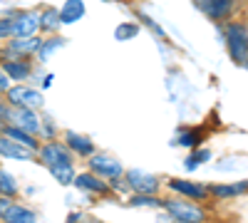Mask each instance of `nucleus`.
Listing matches in <instances>:
<instances>
[{
	"label": "nucleus",
	"instance_id": "obj_1",
	"mask_svg": "<svg viewBox=\"0 0 248 223\" xmlns=\"http://www.w3.org/2000/svg\"><path fill=\"white\" fill-rule=\"evenodd\" d=\"M221 30H223V43H226V52H229L231 62L236 67H243L248 57V20L243 15L231 17L221 25Z\"/></svg>",
	"mask_w": 248,
	"mask_h": 223
},
{
	"label": "nucleus",
	"instance_id": "obj_2",
	"mask_svg": "<svg viewBox=\"0 0 248 223\" xmlns=\"http://www.w3.org/2000/svg\"><path fill=\"white\" fill-rule=\"evenodd\" d=\"M164 211L169 213L171 221H181V223H199V221H206L209 213L201 208L199 201H191V198H174V196H164Z\"/></svg>",
	"mask_w": 248,
	"mask_h": 223
},
{
	"label": "nucleus",
	"instance_id": "obj_3",
	"mask_svg": "<svg viewBox=\"0 0 248 223\" xmlns=\"http://www.w3.org/2000/svg\"><path fill=\"white\" fill-rule=\"evenodd\" d=\"M248 0H194V5L216 25H223L226 20L238 17Z\"/></svg>",
	"mask_w": 248,
	"mask_h": 223
},
{
	"label": "nucleus",
	"instance_id": "obj_4",
	"mask_svg": "<svg viewBox=\"0 0 248 223\" xmlns=\"http://www.w3.org/2000/svg\"><path fill=\"white\" fill-rule=\"evenodd\" d=\"M75 159H77V156L70 151V147L65 144V141H60V136L43 141V144H40V149H37V161H40L45 169H47V166H55V164H75Z\"/></svg>",
	"mask_w": 248,
	"mask_h": 223
},
{
	"label": "nucleus",
	"instance_id": "obj_5",
	"mask_svg": "<svg viewBox=\"0 0 248 223\" xmlns=\"http://www.w3.org/2000/svg\"><path fill=\"white\" fill-rule=\"evenodd\" d=\"M40 45H43V37L30 35V37H8L5 45L0 47V59H17V57H35Z\"/></svg>",
	"mask_w": 248,
	"mask_h": 223
},
{
	"label": "nucleus",
	"instance_id": "obj_6",
	"mask_svg": "<svg viewBox=\"0 0 248 223\" xmlns=\"http://www.w3.org/2000/svg\"><path fill=\"white\" fill-rule=\"evenodd\" d=\"M5 99L13 107H30V109H43V104H45V94L35 87L23 85V82H13L10 89L5 92Z\"/></svg>",
	"mask_w": 248,
	"mask_h": 223
},
{
	"label": "nucleus",
	"instance_id": "obj_7",
	"mask_svg": "<svg viewBox=\"0 0 248 223\" xmlns=\"http://www.w3.org/2000/svg\"><path fill=\"white\" fill-rule=\"evenodd\" d=\"M124 181L132 193H159L164 181L149 171H141V169H127L124 171Z\"/></svg>",
	"mask_w": 248,
	"mask_h": 223
},
{
	"label": "nucleus",
	"instance_id": "obj_8",
	"mask_svg": "<svg viewBox=\"0 0 248 223\" xmlns=\"http://www.w3.org/2000/svg\"><path fill=\"white\" fill-rule=\"evenodd\" d=\"M167 186L171 193H179L184 198H191V201H199V204H206L211 201V191L209 186L199 184V181H186V178H167Z\"/></svg>",
	"mask_w": 248,
	"mask_h": 223
},
{
	"label": "nucleus",
	"instance_id": "obj_9",
	"mask_svg": "<svg viewBox=\"0 0 248 223\" xmlns=\"http://www.w3.org/2000/svg\"><path fill=\"white\" fill-rule=\"evenodd\" d=\"M87 166H90V171L99 174L102 178H117V176H124V171H127L117 156L102 154V151H94L92 156H87Z\"/></svg>",
	"mask_w": 248,
	"mask_h": 223
},
{
	"label": "nucleus",
	"instance_id": "obj_10",
	"mask_svg": "<svg viewBox=\"0 0 248 223\" xmlns=\"http://www.w3.org/2000/svg\"><path fill=\"white\" fill-rule=\"evenodd\" d=\"M79 191H85V193H92V196H102V198H109L112 196V189H109V181L107 178H102L99 174L94 171H82L75 176V184Z\"/></svg>",
	"mask_w": 248,
	"mask_h": 223
},
{
	"label": "nucleus",
	"instance_id": "obj_11",
	"mask_svg": "<svg viewBox=\"0 0 248 223\" xmlns=\"http://www.w3.org/2000/svg\"><path fill=\"white\" fill-rule=\"evenodd\" d=\"M0 159H13V161H37V151L20 144V141L0 134Z\"/></svg>",
	"mask_w": 248,
	"mask_h": 223
},
{
	"label": "nucleus",
	"instance_id": "obj_12",
	"mask_svg": "<svg viewBox=\"0 0 248 223\" xmlns=\"http://www.w3.org/2000/svg\"><path fill=\"white\" fill-rule=\"evenodd\" d=\"M40 32V10H23L13 15V37H30Z\"/></svg>",
	"mask_w": 248,
	"mask_h": 223
},
{
	"label": "nucleus",
	"instance_id": "obj_13",
	"mask_svg": "<svg viewBox=\"0 0 248 223\" xmlns=\"http://www.w3.org/2000/svg\"><path fill=\"white\" fill-rule=\"evenodd\" d=\"M8 124H15L20 129H28L32 134H40L43 117L37 114V109H30V107H13L10 109V117H8Z\"/></svg>",
	"mask_w": 248,
	"mask_h": 223
},
{
	"label": "nucleus",
	"instance_id": "obj_14",
	"mask_svg": "<svg viewBox=\"0 0 248 223\" xmlns=\"http://www.w3.org/2000/svg\"><path fill=\"white\" fill-rule=\"evenodd\" d=\"M0 67L8 72L13 82H28L35 72L32 57H17V59H0Z\"/></svg>",
	"mask_w": 248,
	"mask_h": 223
},
{
	"label": "nucleus",
	"instance_id": "obj_15",
	"mask_svg": "<svg viewBox=\"0 0 248 223\" xmlns=\"http://www.w3.org/2000/svg\"><path fill=\"white\" fill-rule=\"evenodd\" d=\"M62 141H65V144L70 147V151L75 156H79V159H87V156H92L97 151L94 141L90 136H85V134H77V132H65L62 134Z\"/></svg>",
	"mask_w": 248,
	"mask_h": 223
},
{
	"label": "nucleus",
	"instance_id": "obj_16",
	"mask_svg": "<svg viewBox=\"0 0 248 223\" xmlns=\"http://www.w3.org/2000/svg\"><path fill=\"white\" fill-rule=\"evenodd\" d=\"M3 221L5 223H35L37 221V213L30 206L20 204V201H13V204L8 206V211L3 213Z\"/></svg>",
	"mask_w": 248,
	"mask_h": 223
},
{
	"label": "nucleus",
	"instance_id": "obj_17",
	"mask_svg": "<svg viewBox=\"0 0 248 223\" xmlns=\"http://www.w3.org/2000/svg\"><path fill=\"white\" fill-rule=\"evenodd\" d=\"M209 191H211V198L216 201H229V198L248 193V178L238 181V184H216V186H209Z\"/></svg>",
	"mask_w": 248,
	"mask_h": 223
},
{
	"label": "nucleus",
	"instance_id": "obj_18",
	"mask_svg": "<svg viewBox=\"0 0 248 223\" xmlns=\"http://www.w3.org/2000/svg\"><path fill=\"white\" fill-rule=\"evenodd\" d=\"M85 13H87V8L82 0H67V3L60 8V20H62V25H75L85 17Z\"/></svg>",
	"mask_w": 248,
	"mask_h": 223
},
{
	"label": "nucleus",
	"instance_id": "obj_19",
	"mask_svg": "<svg viewBox=\"0 0 248 223\" xmlns=\"http://www.w3.org/2000/svg\"><path fill=\"white\" fill-rule=\"evenodd\" d=\"M3 134L10 136V139H15V141H20V144L30 147V149H35V151L40 149V144H43L37 134H32V132H28V129H20V127H15V124H5Z\"/></svg>",
	"mask_w": 248,
	"mask_h": 223
},
{
	"label": "nucleus",
	"instance_id": "obj_20",
	"mask_svg": "<svg viewBox=\"0 0 248 223\" xmlns=\"http://www.w3.org/2000/svg\"><path fill=\"white\" fill-rule=\"evenodd\" d=\"M62 25L60 20V8H43L40 10V32L45 35H55Z\"/></svg>",
	"mask_w": 248,
	"mask_h": 223
},
{
	"label": "nucleus",
	"instance_id": "obj_21",
	"mask_svg": "<svg viewBox=\"0 0 248 223\" xmlns=\"http://www.w3.org/2000/svg\"><path fill=\"white\" fill-rule=\"evenodd\" d=\"M47 171L52 174V178L57 181L60 186H72L75 176H77L75 164H55V166H47Z\"/></svg>",
	"mask_w": 248,
	"mask_h": 223
},
{
	"label": "nucleus",
	"instance_id": "obj_22",
	"mask_svg": "<svg viewBox=\"0 0 248 223\" xmlns=\"http://www.w3.org/2000/svg\"><path fill=\"white\" fill-rule=\"evenodd\" d=\"M129 206L132 208H161L164 196H159V193H132Z\"/></svg>",
	"mask_w": 248,
	"mask_h": 223
},
{
	"label": "nucleus",
	"instance_id": "obj_23",
	"mask_svg": "<svg viewBox=\"0 0 248 223\" xmlns=\"http://www.w3.org/2000/svg\"><path fill=\"white\" fill-rule=\"evenodd\" d=\"M62 45H65V37H57V32H55V35H47V40H43V45H40V50H37L35 57H40V62H45V59H47L55 50H60Z\"/></svg>",
	"mask_w": 248,
	"mask_h": 223
},
{
	"label": "nucleus",
	"instance_id": "obj_24",
	"mask_svg": "<svg viewBox=\"0 0 248 223\" xmlns=\"http://www.w3.org/2000/svg\"><path fill=\"white\" fill-rule=\"evenodd\" d=\"M0 193L10 196V198H17V193H20V186H17L15 176L5 169H0Z\"/></svg>",
	"mask_w": 248,
	"mask_h": 223
},
{
	"label": "nucleus",
	"instance_id": "obj_25",
	"mask_svg": "<svg viewBox=\"0 0 248 223\" xmlns=\"http://www.w3.org/2000/svg\"><path fill=\"white\" fill-rule=\"evenodd\" d=\"M201 139H203V132H199V129H181L179 136H176V144L189 147V149H196V147L201 144Z\"/></svg>",
	"mask_w": 248,
	"mask_h": 223
},
{
	"label": "nucleus",
	"instance_id": "obj_26",
	"mask_svg": "<svg viewBox=\"0 0 248 223\" xmlns=\"http://www.w3.org/2000/svg\"><path fill=\"white\" fill-rule=\"evenodd\" d=\"M40 141H47V139H57L60 136V129L55 127V121L50 117H43V124H40Z\"/></svg>",
	"mask_w": 248,
	"mask_h": 223
},
{
	"label": "nucleus",
	"instance_id": "obj_27",
	"mask_svg": "<svg viewBox=\"0 0 248 223\" xmlns=\"http://www.w3.org/2000/svg\"><path fill=\"white\" fill-rule=\"evenodd\" d=\"M134 35H139V25H137V23H122V25L114 30V37L119 40V43H124V40H132Z\"/></svg>",
	"mask_w": 248,
	"mask_h": 223
},
{
	"label": "nucleus",
	"instance_id": "obj_28",
	"mask_svg": "<svg viewBox=\"0 0 248 223\" xmlns=\"http://www.w3.org/2000/svg\"><path fill=\"white\" fill-rule=\"evenodd\" d=\"M209 156H211V151H209V149H201V151H194V154H191L189 159H186V169H189V171H194V169H196L199 164H203V161L209 159Z\"/></svg>",
	"mask_w": 248,
	"mask_h": 223
},
{
	"label": "nucleus",
	"instance_id": "obj_29",
	"mask_svg": "<svg viewBox=\"0 0 248 223\" xmlns=\"http://www.w3.org/2000/svg\"><path fill=\"white\" fill-rule=\"evenodd\" d=\"M13 37V17H0V43Z\"/></svg>",
	"mask_w": 248,
	"mask_h": 223
},
{
	"label": "nucleus",
	"instance_id": "obj_30",
	"mask_svg": "<svg viewBox=\"0 0 248 223\" xmlns=\"http://www.w3.org/2000/svg\"><path fill=\"white\" fill-rule=\"evenodd\" d=\"M10 109H13V104L8 102V99H5V94H0V121H5V124H8Z\"/></svg>",
	"mask_w": 248,
	"mask_h": 223
},
{
	"label": "nucleus",
	"instance_id": "obj_31",
	"mask_svg": "<svg viewBox=\"0 0 248 223\" xmlns=\"http://www.w3.org/2000/svg\"><path fill=\"white\" fill-rule=\"evenodd\" d=\"M10 85H13V79L8 77V72L0 67V94H5L8 89H10Z\"/></svg>",
	"mask_w": 248,
	"mask_h": 223
},
{
	"label": "nucleus",
	"instance_id": "obj_32",
	"mask_svg": "<svg viewBox=\"0 0 248 223\" xmlns=\"http://www.w3.org/2000/svg\"><path fill=\"white\" fill-rule=\"evenodd\" d=\"M13 201H15V198H10V196H3V193H0V221H3V213L8 211V206L13 204Z\"/></svg>",
	"mask_w": 248,
	"mask_h": 223
},
{
	"label": "nucleus",
	"instance_id": "obj_33",
	"mask_svg": "<svg viewBox=\"0 0 248 223\" xmlns=\"http://www.w3.org/2000/svg\"><path fill=\"white\" fill-rule=\"evenodd\" d=\"M50 85H52V74H47V77H45V82H43V87H50Z\"/></svg>",
	"mask_w": 248,
	"mask_h": 223
},
{
	"label": "nucleus",
	"instance_id": "obj_34",
	"mask_svg": "<svg viewBox=\"0 0 248 223\" xmlns=\"http://www.w3.org/2000/svg\"><path fill=\"white\" fill-rule=\"evenodd\" d=\"M3 129H5V121H0V134H3Z\"/></svg>",
	"mask_w": 248,
	"mask_h": 223
},
{
	"label": "nucleus",
	"instance_id": "obj_35",
	"mask_svg": "<svg viewBox=\"0 0 248 223\" xmlns=\"http://www.w3.org/2000/svg\"><path fill=\"white\" fill-rule=\"evenodd\" d=\"M243 67H246V70H248V57H246V65H243Z\"/></svg>",
	"mask_w": 248,
	"mask_h": 223
},
{
	"label": "nucleus",
	"instance_id": "obj_36",
	"mask_svg": "<svg viewBox=\"0 0 248 223\" xmlns=\"http://www.w3.org/2000/svg\"><path fill=\"white\" fill-rule=\"evenodd\" d=\"M105 3H112V0H105Z\"/></svg>",
	"mask_w": 248,
	"mask_h": 223
}]
</instances>
